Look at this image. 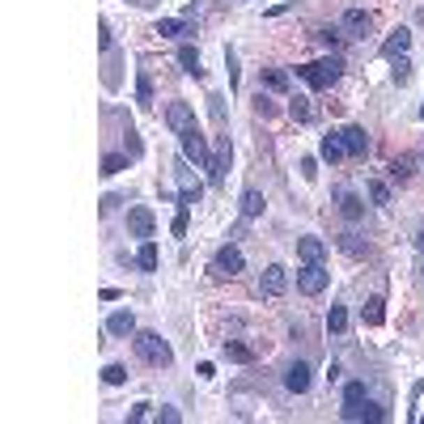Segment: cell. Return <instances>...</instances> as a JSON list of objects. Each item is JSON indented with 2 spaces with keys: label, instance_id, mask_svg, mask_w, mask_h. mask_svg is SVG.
Segmentation results:
<instances>
[{
  "label": "cell",
  "instance_id": "74e56055",
  "mask_svg": "<svg viewBox=\"0 0 424 424\" xmlns=\"http://www.w3.org/2000/svg\"><path fill=\"white\" fill-rule=\"evenodd\" d=\"M170 234H174V238H183V234H187V208H179V217H174Z\"/></svg>",
  "mask_w": 424,
  "mask_h": 424
},
{
  "label": "cell",
  "instance_id": "836d02e7",
  "mask_svg": "<svg viewBox=\"0 0 424 424\" xmlns=\"http://www.w3.org/2000/svg\"><path fill=\"white\" fill-rule=\"evenodd\" d=\"M208 111H212V119H217V123H225V98L212 93V98H208Z\"/></svg>",
  "mask_w": 424,
  "mask_h": 424
},
{
  "label": "cell",
  "instance_id": "83f0119b",
  "mask_svg": "<svg viewBox=\"0 0 424 424\" xmlns=\"http://www.w3.org/2000/svg\"><path fill=\"white\" fill-rule=\"evenodd\" d=\"M391 77H395V85H407V81H411V60H407V56H395Z\"/></svg>",
  "mask_w": 424,
  "mask_h": 424
},
{
  "label": "cell",
  "instance_id": "f35d334b",
  "mask_svg": "<svg viewBox=\"0 0 424 424\" xmlns=\"http://www.w3.org/2000/svg\"><path fill=\"white\" fill-rule=\"evenodd\" d=\"M149 416H153V411H149V403H136V407L128 411V420H132V424H140V420H149Z\"/></svg>",
  "mask_w": 424,
  "mask_h": 424
},
{
  "label": "cell",
  "instance_id": "9a60e30c",
  "mask_svg": "<svg viewBox=\"0 0 424 424\" xmlns=\"http://www.w3.org/2000/svg\"><path fill=\"white\" fill-rule=\"evenodd\" d=\"M407 47H411V34L399 26V30H395V34L382 43V56H386V60H395V56H407Z\"/></svg>",
  "mask_w": 424,
  "mask_h": 424
},
{
  "label": "cell",
  "instance_id": "30bf717a",
  "mask_svg": "<svg viewBox=\"0 0 424 424\" xmlns=\"http://www.w3.org/2000/svg\"><path fill=\"white\" fill-rule=\"evenodd\" d=\"M153 212L144 208V204H136L132 212H128V229H132V238H153Z\"/></svg>",
  "mask_w": 424,
  "mask_h": 424
},
{
  "label": "cell",
  "instance_id": "3957f363",
  "mask_svg": "<svg viewBox=\"0 0 424 424\" xmlns=\"http://www.w3.org/2000/svg\"><path fill=\"white\" fill-rule=\"evenodd\" d=\"M212 280H234L238 272H242V250L238 246H221L217 255H212Z\"/></svg>",
  "mask_w": 424,
  "mask_h": 424
},
{
  "label": "cell",
  "instance_id": "8992f818",
  "mask_svg": "<svg viewBox=\"0 0 424 424\" xmlns=\"http://www.w3.org/2000/svg\"><path fill=\"white\" fill-rule=\"evenodd\" d=\"M259 289L268 293V297H280V293L289 289V272L280 268V263H272V268H263V276H259Z\"/></svg>",
  "mask_w": 424,
  "mask_h": 424
},
{
  "label": "cell",
  "instance_id": "603a6c76",
  "mask_svg": "<svg viewBox=\"0 0 424 424\" xmlns=\"http://www.w3.org/2000/svg\"><path fill=\"white\" fill-rule=\"evenodd\" d=\"M179 64H183V73H191V77H199L204 68H199V51L187 43V47H179Z\"/></svg>",
  "mask_w": 424,
  "mask_h": 424
},
{
  "label": "cell",
  "instance_id": "d6a6232c",
  "mask_svg": "<svg viewBox=\"0 0 424 424\" xmlns=\"http://www.w3.org/2000/svg\"><path fill=\"white\" fill-rule=\"evenodd\" d=\"M361 399H369L365 382H348V386H344V403H361Z\"/></svg>",
  "mask_w": 424,
  "mask_h": 424
},
{
  "label": "cell",
  "instance_id": "7a4b0ae2",
  "mask_svg": "<svg viewBox=\"0 0 424 424\" xmlns=\"http://www.w3.org/2000/svg\"><path fill=\"white\" fill-rule=\"evenodd\" d=\"M297 77L310 85V89H331L340 81V60H318V64H301Z\"/></svg>",
  "mask_w": 424,
  "mask_h": 424
},
{
  "label": "cell",
  "instance_id": "2e32d148",
  "mask_svg": "<svg viewBox=\"0 0 424 424\" xmlns=\"http://www.w3.org/2000/svg\"><path fill=\"white\" fill-rule=\"evenodd\" d=\"M369 26H374V13H365V9H348L344 13V30L348 34H369Z\"/></svg>",
  "mask_w": 424,
  "mask_h": 424
},
{
  "label": "cell",
  "instance_id": "ba28073f",
  "mask_svg": "<svg viewBox=\"0 0 424 424\" xmlns=\"http://www.w3.org/2000/svg\"><path fill=\"white\" fill-rule=\"evenodd\" d=\"M344 420H369V424H378V420H386V407L369 403V399H361V403H344Z\"/></svg>",
  "mask_w": 424,
  "mask_h": 424
},
{
  "label": "cell",
  "instance_id": "ffe728a7",
  "mask_svg": "<svg viewBox=\"0 0 424 424\" xmlns=\"http://www.w3.org/2000/svg\"><path fill=\"white\" fill-rule=\"evenodd\" d=\"M157 34H162V38H179V34H195L187 22H179V17H162V22H157Z\"/></svg>",
  "mask_w": 424,
  "mask_h": 424
},
{
  "label": "cell",
  "instance_id": "bcb514c9",
  "mask_svg": "<svg viewBox=\"0 0 424 424\" xmlns=\"http://www.w3.org/2000/svg\"><path fill=\"white\" fill-rule=\"evenodd\" d=\"M420 280H424V268H420Z\"/></svg>",
  "mask_w": 424,
  "mask_h": 424
},
{
  "label": "cell",
  "instance_id": "cb8c5ba5",
  "mask_svg": "<svg viewBox=\"0 0 424 424\" xmlns=\"http://www.w3.org/2000/svg\"><path fill=\"white\" fill-rule=\"evenodd\" d=\"M136 268H144V272H157V246L144 238V246L136 250Z\"/></svg>",
  "mask_w": 424,
  "mask_h": 424
},
{
  "label": "cell",
  "instance_id": "7402d4cb",
  "mask_svg": "<svg viewBox=\"0 0 424 424\" xmlns=\"http://www.w3.org/2000/svg\"><path fill=\"white\" fill-rule=\"evenodd\" d=\"M225 361H234V365H250L255 352H250L246 344H238V340H225Z\"/></svg>",
  "mask_w": 424,
  "mask_h": 424
},
{
  "label": "cell",
  "instance_id": "4dcf8cb0",
  "mask_svg": "<svg viewBox=\"0 0 424 424\" xmlns=\"http://www.w3.org/2000/svg\"><path fill=\"white\" fill-rule=\"evenodd\" d=\"M102 378H106V386H123V382H128V369H123V365H106Z\"/></svg>",
  "mask_w": 424,
  "mask_h": 424
},
{
  "label": "cell",
  "instance_id": "4316f807",
  "mask_svg": "<svg viewBox=\"0 0 424 424\" xmlns=\"http://www.w3.org/2000/svg\"><path fill=\"white\" fill-rule=\"evenodd\" d=\"M289 115H293L297 123H310V119H314V111H310V98H293V102H289Z\"/></svg>",
  "mask_w": 424,
  "mask_h": 424
},
{
  "label": "cell",
  "instance_id": "44dd1931",
  "mask_svg": "<svg viewBox=\"0 0 424 424\" xmlns=\"http://www.w3.org/2000/svg\"><path fill=\"white\" fill-rule=\"evenodd\" d=\"M263 208H268V199H263V195L250 187V191L242 195V217H263Z\"/></svg>",
  "mask_w": 424,
  "mask_h": 424
},
{
  "label": "cell",
  "instance_id": "f1b7e54d",
  "mask_svg": "<svg viewBox=\"0 0 424 424\" xmlns=\"http://www.w3.org/2000/svg\"><path fill=\"white\" fill-rule=\"evenodd\" d=\"M263 81H268V89H276V93L289 89V73H280V68H268V73H263Z\"/></svg>",
  "mask_w": 424,
  "mask_h": 424
},
{
  "label": "cell",
  "instance_id": "b9f144b4",
  "mask_svg": "<svg viewBox=\"0 0 424 424\" xmlns=\"http://www.w3.org/2000/svg\"><path fill=\"white\" fill-rule=\"evenodd\" d=\"M301 174H305V179H314V174H318V166H314V157H305V162H301Z\"/></svg>",
  "mask_w": 424,
  "mask_h": 424
},
{
  "label": "cell",
  "instance_id": "8d00e7d4",
  "mask_svg": "<svg viewBox=\"0 0 424 424\" xmlns=\"http://www.w3.org/2000/svg\"><path fill=\"white\" fill-rule=\"evenodd\" d=\"M340 246H344L348 255H365V246L356 242V234H344V238H340Z\"/></svg>",
  "mask_w": 424,
  "mask_h": 424
},
{
  "label": "cell",
  "instance_id": "e575fe53",
  "mask_svg": "<svg viewBox=\"0 0 424 424\" xmlns=\"http://www.w3.org/2000/svg\"><path fill=\"white\" fill-rule=\"evenodd\" d=\"M369 199H374V204H391V187L386 183H369Z\"/></svg>",
  "mask_w": 424,
  "mask_h": 424
},
{
  "label": "cell",
  "instance_id": "f6af8a7d",
  "mask_svg": "<svg viewBox=\"0 0 424 424\" xmlns=\"http://www.w3.org/2000/svg\"><path fill=\"white\" fill-rule=\"evenodd\" d=\"M420 119H424V106H420Z\"/></svg>",
  "mask_w": 424,
  "mask_h": 424
},
{
  "label": "cell",
  "instance_id": "e0dca14e",
  "mask_svg": "<svg viewBox=\"0 0 424 424\" xmlns=\"http://www.w3.org/2000/svg\"><path fill=\"white\" fill-rule=\"evenodd\" d=\"M335 199H340V212H344L348 221H361V217H365V204H361V195H356V191H340Z\"/></svg>",
  "mask_w": 424,
  "mask_h": 424
},
{
  "label": "cell",
  "instance_id": "7bdbcfd3",
  "mask_svg": "<svg viewBox=\"0 0 424 424\" xmlns=\"http://www.w3.org/2000/svg\"><path fill=\"white\" fill-rule=\"evenodd\" d=\"M318 38H323L327 47H340V34H335V30H323V34H318Z\"/></svg>",
  "mask_w": 424,
  "mask_h": 424
},
{
  "label": "cell",
  "instance_id": "8fae6325",
  "mask_svg": "<svg viewBox=\"0 0 424 424\" xmlns=\"http://www.w3.org/2000/svg\"><path fill=\"white\" fill-rule=\"evenodd\" d=\"M340 136H344V149H348V157H365V153H369V136H365V128L348 123Z\"/></svg>",
  "mask_w": 424,
  "mask_h": 424
},
{
  "label": "cell",
  "instance_id": "7dc6e473",
  "mask_svg": "<svg viewBox=\"0 0 424 424\" xmlns=\"http://www.w3.org/2000/svg\"><path fill=\"white\" fill-rule=\"evenodd\" d=\"M420 22H424V9H420Z\"/></svg>",
  "mask_w": 424,
  "mask_h": 424
},
{
  "label": "cell",
  "instance_id": "52a82bcc",
  "mask_svg": "<svg viewBox=\"0 0 424 424\" xmlns=\"http://www.w3.org/2000/svg\"><path fill=\"white\" fill-rule=\"evenodd\" d=\"M166 123L183 136V132H191V128H195V111H191L187 102H170V106H166Z\"/></svg>",
  "mask_w": 424,
  "mask_h": 424
},
{
  "label": "cell",
  "instance_id": "6da1fadb",
  "mask_svg": "<svg viewBox=\"0 0 424 424\" xmlns=\"http://www.w3.org/2000/svg\"><path fill=\"white\" fill-rule=\"evenodd\" d=\"M132 344H136V356H140L144 365H157V369H162V365H170V361H174L170 344H166L162 335H157V331H136V335H132Z\"/></svg>",
  "mask_w": 424,
  "mask_h": 424
},
{
  "label": "cell",
  "instance_id": "4fadbf2b",
  "mask_svg": "<svg viewBox=\"0 0 424 424\" xmlns=\"http://www.w3.org/2000/svg\"><path fill=\"white\" fill-rule=\"evenodd\" d=\"M297 255H301V263H323L327 242L323 238H297Z\"/></svg>",
  "mask_w": 424,
  "mask_h": 424
},
{
  "label": "cell",
  "instance_id": "d6986e66",
  "mask_svg": "<svg viewBox=\"0 0 424 424\" xmlns=\"http://www.w3.org/2000/svg\"><path fill=\"white\" fill-rule=\"evenodd\" d=\"M323 157H327L331 166H335V162H344V157H348V149H344V136H340V132L323 136Z\"/></svg>",
  "mask_w": 424,
  "mask_h": 424
},
{
  "label": "cell",
  "instance_id": "7c38bea8",
  "mask_svg": "<svg viewBox=\"0 0 424 424\" xmlns=\"http://www.w3.org/2000/svg\"><path fill=\"white\" fill-rule=\"evenodd\" d=\"M106 331H111V335H119V340L136 335V318H132V310H115L111 318H106Z\"/></svg>",
  "mask_w": 424,
  "mask_h": 424
},
{
  "label": "cell",
  "instance_id": "60d3db41",
  "mask_svg": "<svg viewBox=\"0 0 424 424\" xmlns=\"http://www.w3.org/2000/svg\"><path fill=\"white\" fill-rule=\"evenodd\" d=\"M98 43H102V51H111V26H106V22L98 26Z\"/></svg>",
  "mask_w": 424,
  "mask_h": 424
},
{
  "label": "cell",
  "instance_id": "ab89813d",
  "mask_svg": "<svg viewBox=\"0 0 424 424\" xmlns=\"http://www.w3.org/2000/svg\"><path fill=\"white\" fill-rule=\"evenodd\" d=\"M157 420H162V424H179V420H183V416H179V411H174V407H162V411H157Z\"/></svg>",
  "mask_w": 424,
  "mask_h": 424
},
{
  "label": "cell",
  "instance_id": "ee69618b",
  "mask_svg": "<svg viewBox=\"0 0 424 424\" xmlns=\"http://www.w3.org/2000/svg\"><path fill=\"white\" fill-rule=\"evenodd\" d=\"M416 246H420V255H424V221H420V229H416Z\"/></svg>",
  "mask_w": 424,
  "mask_h": 424
},
{
  "label": "cell",
  "instance_id": "1f68e13d",
  "mask_svg": "<svg viewBox=\"0 0 424 424\" xmlns=\"http://www.w3.org/2000/svg\"><path fill=\"white\" fill-rule=\"evenodd\" d=\"M391 179H395V183L411 179V157H399V162H391Z\"/></svg>",
  "mask_w": 424,
  "mask_h": 424
},
{
  "label": "cell",
  "instance_id": "5bb4252c",
  "mask_svg": "<svg viewBox=\"0 0 424 424\" xmlns=\"http://www.w3.org/2000/svg\"><path fill=\"white\" fill-rule=\"evenodd\" d=\"M285 386L293 391V395H305L310 391V365H289V374H285Z\"/></svg>",
  "mask_w": 424,
  "mask_h": 424
},
{
  "label": "cell",
  "instance_id": "ac0fdd59",
  "mask_svg": "<svg viewBox=\"0 0 424 424\" xmlns=\"http://www.w3.org/2000/svg\"><path fill=\"white\" fill-rule=\"evenodd\" d=\"M382 305H386L382 297H369V301H365V310H361L365 327H382V323H386V310H382Z\"/></svg>",
  "mask_w": 424,
  "mask_h": 424
},
{
  "label": "cell",
  "instance_id": "9c48e42d",
  "mask_svg": "<svg viewBox=\"0 0 424 424\" xmlns=\"http://www.w3.org/2000/svg\"><path fill=\"white\" fill-rule=\"evenodd\" d=\"M225 170H229V136L221 140L217 153H212V162H208V183H212V187H221V183H225Z\"/></svg>",
  "mask_w": 424,
  "mask_h": 424
},
{
  "label": "cell",
  "instance_id": "277c9868",
  "mask_svg": "<svg viewBox=\"0 0 424 424\" xmlns=\"http://www.w3.org/2000/svg\"><path fill=\"white\" fill-rule=\"evenodd\" d=\"M327 268H323V263H305V268L297 272V289L305 293V297H318V293H323L327 289Z\"/></svg>",
  "mask_w": 424,
  "mask_h": 424
},
{
  "label": "cell",
  "instance_id": "f546056e",
  "mask_svg": "<svg viewBox=\"0 0 424 424\" xmlns=\"http://www.w3.org/2000/svg\"><path fill=\"white\" fill-rule=\"evenodd\" d=\"M123 166H128L123 153H106V157H102V174H119Z\"/></svg>",
  "mask_w": 424,
  "mask_h": 424
},
{
  "label": "cell",
  "instance_id": "d4e9b609",
  "mask_svg": "<svg viewBox=\"0 0 424 424\" xmlns=\"http://www.w3.org/2000/svg\"><path fill=\"white\" fill-rule=\"evenodd\" d=\"M327 331H331V335H344V331H348V310H344V305H331V314H327Z\"/></svg>",
  "mask_w": 424,
  "mask_h": 424
},
{
  "label": "cell",
  "instance_id": "484cf974",
  "mask_svg": "<svg viewBox=\"0 0 424 424\" xmlns=\"http://www.w3.org/2000/svg\"><path fill=\"white\" fill-rule=\"evenodd\" d=\"M136 102H140V106H153V81H149L144 68L136 73Z\"/></svg>",
  "mask_w": 424,
  "mask_h": 424
},
{
  "label": "cell",
  "instance_id": "d590c367",
  "mask_svg": "<svg viewBox=\"0 0 424 424\" xmlns=\"http://www.w3.org/2000/svg\"><path fill=\"white\" fill-rule=\"evenodd\" d=\"M255 111H259L263 119H272V115H276V106H272V98H263V93H259V98H255Z\"/></svg>",
  "mask_w": 424,
  "mask_h": 424
},
{
  "label": "cell",
  "instance_id": "5b68a950",
  "mask_svg": "<svg viewBox=\"0 0 424 424\" xmlns=\"http://www.w3.org/2000/svg\"><path fill=\"white\" fill-rule=\"evenodd\" d=\"M179 140H183V157H187V162H195V166H204V170H208V162H212V153H208V144H204V136H199V128H191V132H183Z\"/></svg>",
  "mask_w": 424,
  "mask_h": 424
}]
</instances>
